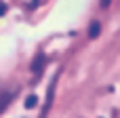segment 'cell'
<instances>
[{
	"mask_svg": "<svg viewBox=\"0 0 120 118\" xmlns=\"http://www.w3.org/2000/svg\"><path fill=\"white\" fill-rule=\"evenodd\" d=\"M57 78H59V74H55V76H53V80H51V84H49V91H46V103H44V110H42L40 118L46 116V112H49V108H51V103H53V95H55V84H57Z\"/></svg>",
	"mask_w": 120,
	"mask_h": 118,
	"instance_id": "cell-1",
	"label": "cell"
},
{
	"mask_svg": "<svg viewBox=\"0 0 120 118\" xmlns=\"http://www.w3.org/2000/svg\"><path fill=\"white\" fill-rule=\"evenodd\" d=\"M44 65H46V57H44L42 53H38V55L32 59V65H30V70H32L36 76H40V74H42V70H44Z\"/></svg>",
	"mask_w": 120,
	"mask_h": 118,
	"instance_id": "cell-2",
	"label": "cell"
},
{
	"mask_svg": "<svg viewBox=\"0 0 120 118\" xmlns=\"http://www.w3.org/2000/svg\"><path fill=\"white\" fill-rule=\"evenodd\" d=\"M15 95H17V91H8V93H4V95L0 97V114L6 110V106L13 101V97H15Z\"/></svg>",
	"mask_w": 120,
	"mask_h": 118,
	"instance_id": "cell-3",
	"label": "cell"
},
{
	"mask_svg": "<svg viewBox=\"0 0 120 118\" xmlns=\"http://www.w3.org/2000/svg\"><path fill=\"white\" fill-rule=\"evenodd\" d=\"M101 34V23L99 21H91V25H89V38H97Z\"/></svg>",
	"mask_w": 120,
	"mask_h": 118,
	"instance_id": "cell-4",
	"label": "cell"
},
{
	"mask_svg": "<svg viewBox=\"0 0 120 118\" xmlns=\"http://www.w3.org/2000/svg\"><path fill=\"white\" fill-rule=\"evenodd\" d=\"M36 106H38V95L30 93V95L25 97V108H27V110H32V108H36Z\"/></svg>",
	"mask_w": 120,
	"mask_h": 118,
	"instance_id": "cell-5",
	"label": "cell"
},
{
	"mask_svg": "<svg viewBox=\"0 0 120 118\" xmlns=\"http://www.w3.org/2000/svg\"><path fill=\"white\" fill-rule=\"evenodd\" d=\"M110 4H112V0H99V6H101V8H108Z\"/></svg>",
	"mask_w": 120,
	"mask_h": 118,
	"instance_id": "cell-6",
	"label": "cell"
},
{
	"mask_svg": "<svg viewBox=\"0 0 120 118\" xmlns=\"http://www.w3.org/2000/svg\"><path fill=\"white\" fill-rule=\"evenodd\" d=\"M4 11H6V8H4V4H0V17L4 15Z\"/></svg>",
	"mask_w": 120,
	"mask_h": 118,
	"instance_id": "cell-7",
	"label": "cell"
}]
</instances>
